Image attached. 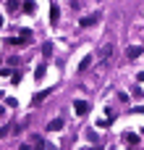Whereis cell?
<instances>
[{
  "label": "cell",
  "mask_w": 144,
  "mask_h": 150,
  "mask_svg": "<svg viewBox=\"0 0 144 150\" xmlns=\"http://www.w3.org/2000/svg\"><path fill=\"white\" fill-rule=\"evenodd\" d=\"M73 111H76L79 116H87V113H89V103H87V100H76V103H73Z\"/></svg>",
  "instance_id": "cell-1"
},
{
  "label": "cell",
  "mask_w": 144,
  "mask_h": 150,
  "mask_svg": "<svg viewBox=\"0 0 144 150\" xmlns=\"http://www.w3.org/2000/svg\"><path fill=\"white\" fill-rule=\"evenodd\" d=\"M92 61H94V55H92V53H89V55H84V58H81V61H79V71H81V74H84V71H87V69H89V66H92Z\"/></svg>",
  "instance_id": "cell-2"
},
{
  "label": "cell",
  "mask_w": 144,
  "mask_h": 150,
  "mask_svg": "<svg viewBox=\"0 0 144 150\" xmlns=\"http://www.w3.org/2000/svg\"><path fill=\"white\" fill-rule=\"evenodd\" d=\"M63 124H66L63 119H52V121H47V132H60Z\"/></svg>",
  "instance_id": "cell-3"
},
{
  "label": "cell",
  "mask_w": 144,
  "mask_h": 150,
  "mask_svg": "<svg viewBox=\"0 0 144 150\" xmlns=\"http://www.w3.org/2000/svg\"><path fill=\"white\" fill-rule=\"evenodd\" d=\"M123 140H126V145H136V148L142 145V137H139V134H134V132H129V134H123Z\"/></svg>",
  "instance_id": "cell-4"
},
{
  "label": "cell",
  "mask_w": 144,
  "mask_h": 150,
  "mask_svg": "<svg viewBox=\"0 0 144 150\" xmlns=\"http://www.w3.org/2000/svg\"><path fill=\"white\" fill-rule=\"evenodd\" d=\"M126 55L134 61V58H142V45H131L129 50H126Z\"/></svg>",
  "instance_id": "cell-5"
},
{
  "label": "cell",
  "mask_w": 144,
  "mask_h": 150,
  "mask_svg": "<svg viewBox=\"0 0 144 150\" xmlns=\"http://www.w3.org/2000/svg\"><path fill=\"white\" fill-rule=\"evenodd\" d=\"M34 11H37V3H34V0H24V13L34 16Z\"/></svg>",
  "instance_id": "cell-6"
},
{
  "label": "cell",
  "mask_w": 144,
  "mask_h": 150,
  "mask_svg": "<svg viewBox=\"0 0 144 150\" xmlns=\"http://www.w3.org/2000/svg\"><path fill=\"white\" fill-rule=\"evenodd\" d=\"M58 18H60V8H58V5H52V8H50V21H52V24H58Z\"/></svg>",
  "instance_id": "cell-7"
},
{
  "label": "cell",
  "mask_w": 144,
  "mask_h": 150,
  "mask_svg": "<svg viewBox=\"0 0 144 150\" xmlns=\"http://www.w3.org/2000/svg\"><path fill=\"white\" fill-rule=\"evenodd\" d=\"M45 74H47V66H45V63H39V66H37V71H34V79H45Z\"/></svg>",
  "instance_id": "cell-8"
},
{
  "label": "cell",
  "mask_w": 144,
  "mask_h": 150,
  "mask_svg": "<svg viewBox=\"0 0 144 150\" xmlns=\"http://www.w3.org/2000/svg\"><path fill=\"white\" fill-rule=\"evenodd\" d=\"M47 95H50V90H45V92H39V95H34V98H31V105H39V103H42V100H45Z\"/></svg>",
  "instance_id": "cell-9"
},
{
  "label": "cell",
  "mask_w": 144,
  "mask_h": 150,
  "mask_svg": "<svg viewBox=\"0 0 144 150\" xmlns=\"http://www.w3.org/2000/svg\"><path fill=\"white\" fill-rule=\"evenodd\" d=\"M94 21H97V16H81V21H79V24H81V26H92Z\"/></svg>",
  "instance_id": "cell-10"
},
{
  "label": "cell",
  "mask_w": 144,
  "mask_h": 150,
  "mask_svg": "<svg viewBox=\"0 0 144 150\" xmlns=\"http://www.w3.org/2000/svg\"><path fill=\"white\" fill-rule=\"evenodd\" d=\"M18 32H21L18 37H21L24 42H31V29H18Z\"/></svg>",
  "instance_id": "cell-11"
},
{
  "label": "cell",
  "mask_w": 144,
  "mask_h": 150,
  "mask_svg": "<svg viewBox=\"0 0 144 150\" xmlns=\"http://www.w3.org/2000/svg\"><path fill=\"white\" fill-rule=\"evenodd\" d=\"M42 55H45V58L52 55V42H45V45H42Z\"/></svg>",
  "instance_id": "cell-12"
},
{
  "label": "cell",
  "mask_w": 144,
  "mask_h": 150,
  "mask_svg": "<svg viewBox=\"0 0 144 150\" xmlns=\"http://www.w3.org/2000/svg\"><path fill=\"white\" fill-rule=\"evenodd\" d=\"M18 5H21V0H8V3H5V8H8L10 13H13V11L18 8Z\"/></svg>",
  "instance_id": "cell-13"
},
{
  "label": "cell",
  "mask_w": 144,
  "mask_h": 150,
  "mask_svg": "<svg viewBox=\"0 0 144 150\" xmlns=\"http://www.w3.org/2000/svg\"><path fill=\"white\" fill-rule=\"evenodd\" d=\"M0 29H3V13H0Z\"/></svg>",
  "instance_id": "cell-14"
},
{
  "label": "cell",
  "mask_w": 144,
  "mask_h": 150,
  "mask_svg": "<svg viewBox=\"0 0 144 150\" xmlns=\"http://www.w3.org/2000/svg\"><path fill=\"white\" fill-rule=\"evenodd\" d=\"M0 113H3V105H0Z\"/></svg>",
  "instance_id": "cell-15"
}]
</instances>
